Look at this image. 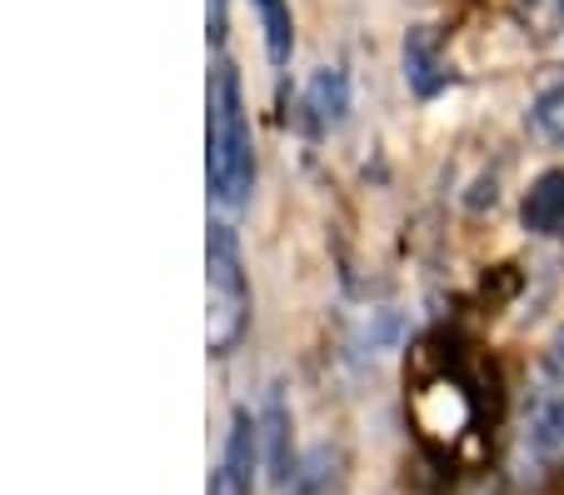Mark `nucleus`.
<instances>
[{"mask_svg": "<svg viewBox=\"0 0 564 495\" xmlns=\"http://www.w3.org/2000/svg\"><path fill=\"white\" fill-rule=\"evenodd\" d=\"M205 171L210 195L220 205H246L256 191V136H250V110L240 96V76L230 65H215L210 76V120H205Z\"/></svg>", "mask_w": 564, "mask_h": 495, "instance_id": "obj_1", "label": "nucleus"}, {"mask_svg": "<svg viewBox=\"0 0 564 495\" xmlns=\"http://www.w3.org/2000/svg\"><path fill=\"white\" fill-rule=\"evenodd\" d=\"M205 280H210V351L230 356L250 325V280L240 266V240L225 220H210L205 236Z\"/></svg>", "mask_w": 564, "mask_h": 495, "instance_id": "obj_2", "label": "nucleus"}, {"mask_svg": "<svg viewBox=\"0 0 564 495\" xmlns=\"http://www.w3.org/2000/svg\"><path fill=\"white\" fill-rule=\"evenodd\" d=\"M520 451L540 465H564V380L540 376L524 390Z\"/></svg>", "mask_w": 564, "mask_h": 495, "instance_id": "obj_3", "label": "nucleus"}, {"mask_svg": "<svg viewBox=\"0 0 564 495\" xmlns=\"http://www.w3.org/2000/svg\"><path fill=\"white\" fill-rule=\"evenodd\" d=\"M256 461H260V420L250 410H235L220 465L210 475V495H256Z\"/></svg>", "mask_w": 564, "mask_h": 495, "instance_id": "obj_4", "label": "nucleus"}, {"mask_svg": "<svg viewBox=\"0 0 564 495\" xmlns=\"http://www.w3.org/2000/svg\"><path fill=\"white\" fill-rule=\"evenodd\" d=\"M350 481V461L340 445H310L305 455H295V471L280 485L285 495H345Z\"/></svg>", "mask_w": 564, "mask_h": 495, "instance_id": "obj_5", "label": "nucleus"}, {"mask_svg": "<svg viewBox=\"0 0 564 495\" xmlns=\"http://www.w3.org/2000/svg\"><path fill=\"white\" fill-rule=\"evenodd\" d=\"M520 220H524L530 236L564 240V165L534 175L530 191H524V201H520Z\"/></svg>", "mask_w": 564, "mask_h": 495, "instance_id": "obj_6", "label": "nucleus"}, {"mask_svg": "<svg viewBox=\"0 0 564 495\" xmlns=\"http://www.w3.org/2000/svg\"><path fill=\"white\" fill-rule=\"evenodd\" d=\"M405 80L415 96H440V90L455 80V71H449L445 55H440L435 31H425V25H415V31L405 35Z\"/></svg>", "mask_w": 564, "mask_h": 495, "instance_id": "obj_7", "label": "nucleus"}, {"mask_svg": "<svg viewBox=\"0 0 564 495\" xmlns=\"http://www.w3.org/2000/svg\"><path fill=\"white\" fill-rule=\"evenodd\" d=\"M300 106H305V116L315 120V130L340 126L345 110H350V76H345L340 65H319L315 76L305 80V96H300Z\"/></svg>", "mask_w": 564, "mask_h": 495, "instance_id": "obj_8", "label": "nucleus"}, {"mask_svg": "<svg viewBox=\"0 0 564 495\" xmlns=\"http://www.w3.org/2000/svg\"><path fill=\"white\" fill-rule=\"evenodd\" d=\"M260 455H265L270 475L285 485L290 471H295V455H290V410L280 400V390H270L265 410H260Z\"/></svg>", "mask_w": 564, "mask_h": 495, "instance_id": "obj_9", "label": "nucleus"}, {"mask_svg": "<svg viewBox=\"0 0 564 495\" xmlns=\"http://www.w3.org/2000/svg\"><path fill=\"white\" fill-rule=\"evenodd\" d=\"M260 11V25H265V51L275 65L290 61V51H295V25H290V6L285 0H256Z\"/></svg>", "mask_w": 564, "mask_h": 495, "instance_id": "obj_10", "label": "nucleus"}, {"mask_svg": "<svg viewBox=\"0 0 564 495\" xmlns=\"http://www.w3.org/2000/svg\"><path fill=\"white\" fill-rule=\"evenodd\" d=\"M530 126L540 130L550 146H560V151H564V80H554V86H544L540 96H534Z\"/></svg>", "mask_w": 564, "mask_h": 495, "instance_id": "obj_11", "label": "nucleus"}, {"mask_svg": "<svg viewBox=\"0 0 564 495\" xmlns=\"http://www.w3.org/2000/svg\"><path fill=\"white\" fill-rule=\"evenodd\" d=\"M544 361H550V376L564 380V325L550 335V356H544Z\"/></svg>", "mask_w": 564, "mask_h": 495, "instance_id": "obj_12", "label": "nucleus"}, {"mask_svg": "<svg viewBox=\"0 0 564 495\" xmlns=\"http://www.w3.org/2000/svg\"><path fill=\"white\" fill-rule=\"evenodd\" d=\"M210 6H215V25H210V35L220 41V35H225V0H210Z\"/></svg>", "mask_w": 564, "mask_h": 495, "instance_id": "obj_13", "label": "nucleus"}, {"mask_svg": "<svg viewBox=\"0 0 564 495\" xmlns=\"http://www.w3.org/2000/svg\"><path fill=\"white\" fill-rule=\"evenodd\" d=\"M554 11H560V31H564V0H554Z\"/></svg>", "mask_w": 564, "mask_h": 495, "instance_id": "obj_14", "label": "nucleus"}]
</instances>
